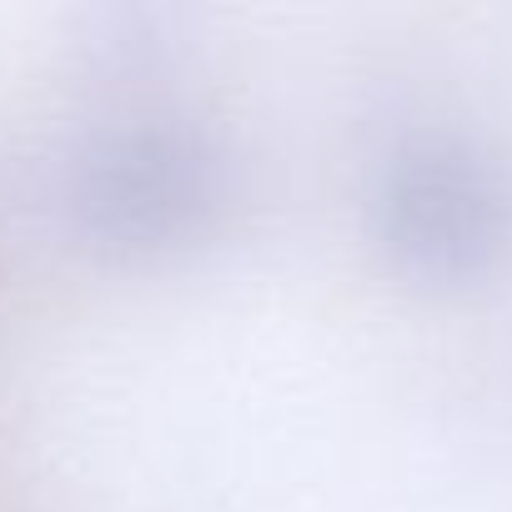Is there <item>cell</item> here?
<instances>
[{
    "instance_id": "6da1fadb",
    "label": "cell",
    "mask_w": 512,
    "mask_h": 512,
    "mask_svg": "<svg viewBox=\"0 0 512 512\" xmlns=\"http://www.w3.org/2000/svg\"><path fill=\"white\" fill-rule=\"evenodd\" d=\"M226 206V151L191 121H131L91 141L66 176L71 226L106 251L191 246Z\"/></svg>"
},
{
    "instance_id": "7a4b0ae2",
    "label": "cell",
    "mask_w": 512,
    "mask_h": 512,
    "mask_svg": "<svg viewBox=\"0 0 512 512\" xmlns=\"http://www.w3.org/2000/svg\"><path fill=\"white\" fill-rule=\"evenodd\" d=\"M372 221L402 277L482 282L512 251V171L467 136H417L382 166Z\"/></svg>"
}]
</instances>
